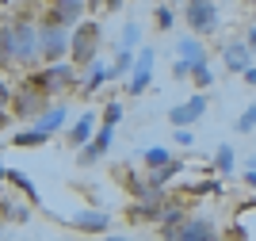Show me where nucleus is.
I'll return each mask as SVG.
<instances>
[{
    "instance_id": "f257e3e1",
    "label": "nucleus",
    "mask_w": 256,
    "mask_h": 241,
    "mask_svg": "<svg viewBox=\"0 0 256 241\" xmlns=\"http://www.w3.org/2000/svg\"><path fill=\"white\" fill-rule=\"evenodd\" d=\"M184 20H188V27H192L195 35H210L214 27H218V8H214L210 0H188Z\"/></svg>"
},
{
    "instance_id": "f03ea898",
    "label": "nucleus",
    "mask_w": 256,
    "mask_h": 241,
    "mask_svg": "<svg viewBox=\"0 0 256 241\" xmlns=\"http://www.w3.org/2000/svg\"><path fill=\"white\" fill-rule=\"evenodd\" d=\"M12 100H16V115H20V119H38L46 107H50V104H46V92L34 81H27Z\"/></svg>"
},
{
    "instance_id": "7ed1b4c3",
    "label": "nucleus",
    "mask_w": 256,
    "mask_h": 241,
    "mask_svg": "<svg viewBox=\"0 0 256 241\" xmlns=\"http://www.w3.org/2000/svg\"><path fill=\"white\" fill-rule=\"evenodd\" d=\"M96 46H100V27L96 23H80L73 35V62L76 65H92L96 62Z\"/></svg>"
},
{
    "instance_id": "20e7f679",
    "label": "nucleus",
    "mask_w": 256,
    "mask_h": 241,
    "mask_svg": "<svg viewBox=\"0 0 256 241\" xmlns=\"http://www.w3.org/2000/svg\"><path fill=\"white\" fill-rule=\"evenodd\" d=\"M38 46H42V58H46V62H58L62 54L73 50V39L62 31V23H50V27L38 31Z\"/></svg>"
},
{
    "instance_id": "39448f33",
    "label": "nucleus",
    "mask_w": 256,
    "mask_h": 241,
    "mask_svg": "<svg viewBox=\"0 0 256 241\" xmlns=\"http://www.w3.org/2000/svg\"><path fill=\"white\" fill-rule=\"evenodd\" d=\"M111 138H115V123H104L96 130V138H92V142H84V146H80V165H92V161H100L107 153V149H111Z\"/></svg>"
},
{
    "instance_id": "423d86ee",
    "label": "nucleus",
    "mask_w": 256,
    "mask_h": 241,
    "mask_svg": "<svg viewBox=\"0 0 256 241\" xmlns=\"http://www.w3.org/2000/svg\"><path fill=\"white\" fill-rule=\"evenodd\" d=\"M203 111H206V96H192V100H184V104H176L168 111V123L172 126H192V123L203 119Z\"/></svg>"
},
{
    "instance_id": "0eeeda50",
    "label": "nucleus",
    "mask_w": 256,
    "mask_h": 241,
    "mask_svg": "<svg viewBox=\"0 0 256 241\" xmlns=\"http://www.w3.org/2000/svg\"><path fill=\"white\" fill-rule=\"evenodd\" d=\"M38 54H42V46H38V31L27 27V23H20V27H16V62H34Z\"/></svg>"
},
{
    "instance_id": "6e6552de",
    "label": "nucleus",
    "mask_w": 256,
    "mask_h": 241,
    "mask_svg": "<svg viewBox=\"0 0 256 241\" xmlns=\"http://www.w3.org/2000/svg\"><path fill=\"white\" fill-rule=\"evenodd\" d=\"M222 62H226L230 73H245L248 65H252V46H248V42H226Z\"/></svg>"
},
{
    "instance_id": "1a4fd4ad",
    "label": "nucleus",
    "mask_w": 256,
    "mask_h": 241,
    "mask_svg": "<svg viewBox=\"0 0 256 241\" xmlns=\"http://www.w3.org/2000/svg\"><path fill=\"white\" fill-rule=\"evenodd\" d=\"M69 81H73V73H69V65H58V62H50V65L42 69V73L34 77V84H38V88H42L46 96H54L58 88H62V84H69Z\"/></svg>"
},
{
    "instance_id": "9d476101",
    "label": "nucleus",
    "mask_w": 256,
    "mask_h": 241,
    "mask_svg": "<svg viewBox=\"0 0 256 241\" xmlns=\"http://www.w3.org/2000/svg\"><path fill=\"white\" fill-rule=\"evenodd\" d=\"M130 96H138L146 84L153 81V50H138V58H134V69H130Z\"/></svg>"
},
{
    "instance_id": "9b49d317",
    "label": "nucleus",
    "mask_w": 256,
    "mask_h": 241,
    "mask_svg": "<svg viewBox=\"0 0 256 241\" xmlns=\"http://www.w3.org/2000/svg\"><path fill=\"white\" fill-rule=\"evenodd\" d=\"M214 222L206 218V214H195V218H184L180 226V241H199V237H214Z\"/></svg>"
},
{
    "instance_id": "f8f14e48",
    "label": "nucleus",
    "mask_w": 256,
    "mask_h": 241,
    "mask_svg": "<svg viewBox=\"0 0 256 241\" xmlns=\"http://www.w3.org/2000/svg\"><path fill=\"white\" fill-rule=\"evenodd\" d=\"M73 226L76 230H88V233H107L111 230V218H107L104 210H80L73 218Z\"/></svg>"
},
{
    "instance_id": "ddd939ff",
    "label": "nucleus",
    "mask_w": 256,
    "mask_h": 241,
    "mask_svg": "<svg viewBox=\"0 0 256 241\" xmlns=\"http://www.w3.org/2000/svg\"><path fill=\"white\" fill-rule=\"evenodd\" d=\"M184 207H176V203H164V210H160V233L164 237H180V226H184Z\"/></svg>"
},
{
    "instance_id": "4468645a",
    "label": "nucleus",
    "mask_w": 256,
    "mask_h": 241,
    "mask_svg": "<svg viewBox=\"0 0 256 241\" xmlns=\"http://www.w3.org/2000/svg\"><path fill=\"white\" fill-rule=\"evenodd\" d=\"M80 16H84V0H58V8H54V23H62V27L76 23Z\"/></svg>"
},
{
    "instance_id": "2eb2a0df",
    "label": "nucleus",
    "mask_w": 256,
    "mask_h": 241,
    "mask_svg": "<svg viewBox=\"0 0 256 241\" xmlns=\"http://www.w3.org/2000/svg\"><path fill=\"white\" fill-rule=\"evenodd\" d=\"M92 130H96V115L84 111V115L73 123V130H69V146H84L88 138H92Z\"/></svg>"
},
{
    "instance_id": "dca6fc26",
    "label": "nucleus",
    "mask_w": 256,
    "mask_h": 241,
    "mask_svg": "<svg viewBox=\"0 0 256 241\" xmlns=\"http://www.w3.org/2000/svg\"><path fill=\"white\" fill-rule=\"evenodd\" d=\"M65 119H69V111H65V104H54V107H46L42 115L34 119V126H42L46 134H54V130H58V126H62Z\"/></svg>"
},
{
    "instance_id": "f3484780",
    "label": "nucleus",
    "mask_w": 256,
    "mask_h": 241,
    "mask_svg": "<svg viewBox=\"0 0 256 241\" xmlns=\"http://www.w3.org/2000/svg\"><path fill=\"white\" fill-rule=\"evenodd\" d=\"M16 65V31H0V69H12Z\"/></svg>"
},
{
    "instance_id": "a211bd4d",
    "label": "nucleus",
    "mask_w": 256,
    "mask_h": 241,
    "mask_svg": "<svg viewBox=\"0 0 256 241\" xmlns=\"http://www.w3.org/2000/svg\"><path fill=\"white\" fill-rule=\"evenodd\" d=\"M180 58H188V62H206V50L199 39H180Z\"/></svg>"
},
{
    "instance_id": "6ab92c4d",
    "label": "nucleus",
    "mask_w": 256,
    "mask_h": 241,
    "mask_svg": "<svg viewBox=\"0 0 256 241\" xmlns=\"http://www.w3.org/2000/svg\"><path fill=\"white\" fill-rule=\"evenodd\" d=\"M46 138H50V134H46L42 126H34V130H20V134L12 138V142H16V146H42Z\"/></svg>"
},
{
    "instance_id": "aec40b11",
    "label": "nucleus",
    "mask_w": 256,
    "mask_h": 241,
    "mask_svg": "<svg viewBox=\"0 0 256 241\" xmlns=\"http://www.w3.org/2000/svg\"><path fill=\"white\" fill-rule=\"evenodd\" d=\"M134 58H138V54H130L126 46H122V50H118V58H115V65H111V77H126L130 69H134Z\"/></svg>"
},
{
    "instance_id": "412c9836",
    "label": "nucleus",
    "mask_w": 256,
    "mask_h": 241,
    "mask_svg": "<svg viewBox=\"0 0 256 241\" xmlns=\"http://www.w3.org/2000/svg\"><path fill=\"white\" fill-rule=\"evenodd\" d=\"M176 172H180V161H168V165H160V168H153V176H150V184H153V188H160V184H164V180H172V176H176Z\"/></svg>"
},
{
    "instance_id": "4be33fe9",
    "label": "nucleus",
    "mask_w": 256,
    "mask_h": 241,
    "mask_svg": "<svg viewBox=\"0 0 256 241\" xmlns=\"http://www.w3.org/2000/svg\"><path fill=\"white\" fill-rule=\"evenodd\" d=\"M107 77H111V69H104L100 62H92V77L84 81V92H96V88H100V84L107 81Z\"/></svg>"
},
{
    "instance_id": "5701e85b",
    "label": "nucleus",
    "mask_w": 256,
    "mask_h": 241,
    "mask_svg": "<svg viewBox=\"0 0 256 241\" xmlns=\"http://www.w3.org/2000/svg\"><path fill=\"white\" fill-rule=\"evenodd\" d=\"M142 157H146V168H160V165H168V161H172L164 146H153L150 153H142Z\"/></svg>"
},
{
    "instance_id": "b1692460",
    "label": "nucleus",
    "mask_w": 256,
    "mask_h": 241,
    "mask_svg": "<svg viewBox=\"0 0 256 241\" xmlns=\"http://www.w3.org/2000/svg\"><path fill=\"white\" fill-rule=\"evenodd\" d=\"M8 180L16 184V188H23V195H27L31 203H38V191H34V184H31L27 176H23V172H8Z\"/></svg>"
},
{
    "instance_id": "393cba45",
    "label": "nucleus",
    "mask_w": 256,
    "mask_h": 241,
    "mask_svg": "<svg viewBox=\"0 0 256 241\" xmlns=\"http://www.w3.org/2000/svg\"><path fill=\"white\" fill-rule=\"evenodd\" d=\"M214 168H218V172H230V168H234V146H218V153H214Z\"/></svg>"
},
{
    "instance_id": "a878e982",
    "label": "nucleus",
    "mask_w": 256,
    "mask_h": 241,
    "mask_svg": "<svg viewBox=\"0 0 256 241\" xmlns=\"http://www.w3.org/2000/svg\"><path fill=\"white\" fill-rule=\"evenodd\" d=\"M192 81L199 84V88H210V84H214V73L206 69V62H195V69H192Z\"/></svg>"
},
{
    "instance_id": "bb28decb",
    "label": "nucleus",
    "mask_w": 256,
    "mask_h": 241,
    "mask_svg": "<svg viewBox=\"0 0 256 241\" xmlns=\"http://www.w3.org/2000/svg\"><path fill=\"white\" fill-rule=\"evenodd\" d=\"M237 130H241V134H248V130H256V104L241 111V119H237Z\"/></svg>"
},
{
    "instance_id": "cd10ccee",
    "label": "nucleus",
    "mask_w": 256,
    "mask_h": 241,
    "mask_svg": "<svg viewBox=\"0 0 256 241\" xmlns=\"http://www.w3.org/2000/svg\"><path fill=\"white\" fill-rule=\"evenodd\" d=\"M138 39H142V27H138V23H126V31H122V46H126V50H134V46H138Z\"/></svg>"
},
{
    "instance_id": "c85d7f7f",
    "label": "nucleus",
    "mask_w": 256,
    "mask_h": 241,
    "mask_svg": "<svg viewBox=\"0 0 256 241\" xmlns=\"http://www.w3.org/2000/svg\"><path fill=\"white\" fill-rule=\"evenodd\" d=\"M192 69H195V62H188V58H176V65H172V77H176V81H184V77H192Z\"/></svg>"
},
{
    "instance_id": "c756f323",
    "label": "nucleus",
    "mask_w": 256,
    "mask_h": 241,
    "mask_svg": "<svg viewBox=\"0 0 256 241\" xmlns=\"http://www.w3.org/2000/svg\"><path fill=\"white\" fill-rule=\"evenodd\" d=\"M118 119H122V104H118V100H111V104L104 107V123H118Z\"/></svg>"
},
{
    "instance_id": "7c9ffc66",
    "label": "nucleus",
    "mask_w": 256,
    "mask_h": 241,
    "mask_svg": "<svg viewBox=\"0 0 256 241\" xmlns=\"http://www.w3.org/2000/svg\"><path fill=\"white\" fill-rule=\"evenodd\" d=\"M172 20H176V16H172V8H157V27H160V31H168Z\"/></svg>"
},
{
    "instance_id": "2f4dec72",
    "label": "nucleus",
    "mask_w": 256,
    "mask_h": 241,
    "mask_svg": "<svg viewBox=\"0 0 256 241\" xmlns=\"http://www.w3.org/2000/svg\"><path fill=\"white\" fill-rule=\"evenodd\" d=\"M176 142H180V146H192V130H180V126H176Z\"/></svg>"
},
{
    "instance_id": "473e14b6",
    "label": "nucleus",
    "mask_w": 256,
    "mask_h": 241,
    "mask_svg": "<svg viewBox=\"0 0 256 241\" xmlns=\"http://www.w3.org/2000/svg\"><path fill=\"white\" fill-rule=\"evenodd\" d=\"M245 81H248V84L256 88V65H248V69H245Z\"/></svg>"
},
{
    "instance_id": "72a5a7b5",
    "label": "nucleus",
    "mask_w": 256,
    "mask_h": 241,
    "mask_svg": "<svg viewBox=\"0 0 256 241\" xmlns=\"http://www.w3.org/2000/svg\"><path fill=\"white\" fill-rule=\"evenodd\" d=\"M245 184H248V188H256V168H248V172H245Z\"/></svg>"
},
{
    "instance_id": "f704fd0d",
    "label": "nucleus",
    "mask_w": 256,
    "mask_h": 241,
    "mask_svg": "<svg viewBox=\"0 0 256 241\" xmlns=\"http://www.w3.org/2000/svg\"><path fill=\"white\" fill-rule=\"evenodd\" d=\"M8 100H12V92H8V88H4V84H0V107L8 104Z\"/></svg>"
},
{
    "instance_id": "c9c22d12",
    "label": "nucleus",
    "mask_w": 256,
    "mask_h": 241,
    "mask_svg": "<svg viewBox=\"0 0 256 241\" xmlns=\"http://www.w3.org/2000/svg\"><path fill=\"white\" fill-rule=\"evenodd\" d=\"M245 42H248V46H252V50H256V27H252V31H248V39H245Z\"/></svg>"
},
{
    "instance_id": "e433bc0d",
    "label": "nucleus",
    "mask_w": 256,
    "mask_h": 241,
    "mask_svg": "<svg viewBox=\"0 0 256 241\" xmlns=\"http://www.w3.org/2000/svg\"><path fill=\"white\" fill-rule=\"evenodd\" d=\"M118 4H122V0H104V8H118Z\"/></svg>"
},
{
    "instance_id": "4c0bfd02",
    "label": "nucleus",
    "mask_w": 256,
    "mask_h": 241,
    "mask_svg": "<svg viewBox=\"0 0 256 241\" xmlns=\"http://www.w3.org/2000/svg\"><path fill=\"white\" fill-rule=\"evenodd\" d=\"M248 168H256V157H248Z\"/></svg>"
},
{
    "instance_id": "58836bf2",
    "label": "nucleus",
    "mask_w": 256,
    "mask_h": 241,
    "mask_svg": "<svg viewBox=\"0 0 256 241\" xmlns=\"http://www.w3.org/2000/svg\"><path fill=\"white\" fill-rule=\"evenodd\" d=\"M96 4H100V0H88V8H96Z\"/></svg>"
},
{
    "instance_id": "ea45409f",
    "label": "nucleus",
    "mask_w": 256,
    "mask_h": 241,
    "mask_svg": "<svg viewBox=\"0 0 256 241\" xmlns=\"http://www.w3.org/2000/svg\"><path fill=\"white\" fill-rule=\"evenodd\" d=\"M0 176H8V172H4V168H0Z\"/></svg>"
}]
</instances>
